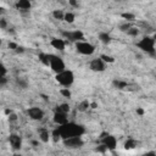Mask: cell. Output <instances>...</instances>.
<instances>
[{"mask_svg":"<svg viewBox=\"0 0 156 156\" xmlns=\"http://www.w3.org/2000/svg\"><path fill=\"white\" fill-rule=\"evenodd\" d=\"M89 69L93 71V72H96V73H101L106 69V63L101 60V57H95V58H91L89 61Z\"/></svg>","mask_w":156,"mask_h":156,"instance_id":"cell-11","label":"cell"},{"mask_svg":"<svg viewBox=\"0 0 156 156\" xmlns=\"http://www.w3.org/2000/svg\"><path fill=\"white\" fill-rule=\"evenodd\" d=\"M57 128H58L62 140L74 138V136H83L85 134V127L83 124L73 122V121H68L66 124L58 126Z\"/></svg>","mask_w":156,"mask_h":156,"instance_id":"cell-1","label":"cell"},{"mask_svg":"<svg viewBox=\"0 0 156 156\" xmlns=\"http://www.w3.org/2000/svg\"><path fill=\"white\" fill-rule=\"evenodd\" d=\"M7 118H9L10 122H16V121H17V115L13 113V112H11V113L7 115Z\"/></svg>","mask_w":156,"mask_h":156,"instance_id":"cell-32","label":"cell"},{"mask_svg":"<svg viewBox=\"0 0 156 156\" xmlns=\"http://www.w3.org/2000/svg\"><path fill=\"white\" fill-rule=\"evenodd\" d=\"M74 48H76V51L83 56H91L96 50L95 45L91 44L90 41H87V40H82V41L76 43Z\"/></svg>","mask_w":156,"mask_h":156,"instance_id":"cell-6","label":"cell"},{"mask_svg":"<svg viewBox=\"0 0 156 156\" xmlns=\"http://www.w3.org/2000/svg\"><path fill=\"white\" fill-rule=\"evenodd\" d=\"M16 84L17 87H20L21 89H27L28 88V82L24 78H17L16 79Z\"/></svg>","mask_w":156,"mask_h":156,"instance_id":"cell-27","label":"cell"},{"mask_svg":"<svg viewBox=\"0 0 156 156\" xmlns=\"http://www.w3.org/2000/svg\"><path fill=\"white\" fill-rule=\"evenodd\" d=\"M141 156H156V151H154V150H149V151L144 152Z\"/></svg>","mask_w":156,"mask_h":156,"instance_id":"cell-34","label":"cell"},{"mask_svg":"<svg viewBox=\"0 0 156 156\" xmlns=\"http://www.w3.org/2000/svg\"><path fill=\"white\" fill-rule=\"evenodd\" d=\"M55 80L62 87V88H69L74 83V73L72 69L66 68L61 73L55 74Z\"/></svg>","mask_w":156,"mask_h":156,"instance_id":"cell-3","label":"cell"},{"mask_svg":"<svg viewBox=\"0 0 156 156\" xmlns=\"http://www.w3.org/2000/svg\"><path fill=\"white\" fill-rule=\"evenodd\" d=\"M100 57H101V60L107 65V63H113L115 62V57L113 56H111V55H107V54H102V55H100Z\"/></svg>","mask_w":156,"mask_h":156,"instance_id":"cell-26","label":"cell"},{"mask_svg":"<svg viewBox=\"0 0 156 156\" xmlns=\"http://www.w3.org/2000/svg\"><path fill=\"white\" fill-rule=\"evenodd\" d=\"M26 113H27V116H28L29 119L35 121V122L41 121L44 118V116H45L44 110L40 108V107H38V106H30V107H28L27 111H26Z\"/></svg>","mask_w":156,"mask_h":156,"instance_id":"cell-8","label":"cell"},{"mask_svg":"<svg viewBox=\"0 0 156 156\" xmlns=\"http://www.w3.org/2000/svg\"><path fill=\"white\" fill-rule=\"evenodd\" d=\"M89 108H90V101H88V100H82L77 105V111H79V112H85Z\"/></svg>","mask_w":156,"mask_h":156,"instance_id":"cell-17","label":"cell"},{"mask_svg":"<svg viewBox=\"0 0 156 156\" xmlns=\"http://www.w3.org/2000/svg\"><path fill=\"white\" fill-rule=\"evenodd\" d=\"M66 23H73L74 21H76V13L74 12H72V11H66V13H65V20H63Z\"/></svg>","mask_w":156,"mask_h":156,"instance_id":"cell-22","label":"cell"},{"mask_svg":"<svg viewBox=\"0 0 156 156\" xmlns=\"http://www.w3.org/2000/svg\"><path fill=\"white\" fill-rule=\"evenodd\" d=\"M65 13H66V11L60 10V9H56V10H52L51 16H52L55 20H57V21H63V20H65Z\"/></svg>","mask_w":156,"mask_h":156,"instance_id":"cell-20","label":"cell"},{"mask_svg":"<svg viewBox=\"0 0 156 156\" xmlns=\"http://www.w3.org/2000/svg\"><path fill=\"white\" fill-rule=\"evenodd\" d=\"M38 139L43 144H46L51 140V130H49L46 127L38 128Z\"/></svg>","mask_w":156,"mask_h":156,"instance_id":"cell-13","label":"cell"},{"mask_svg":"<svg viewBox=\"0 0 156 156\" xmlns=\"http://www.w3.org/2000/svg\"><path fill=\"white\" fill-rule=\"evenodd\" d=\"M51 139L54 140V143L62 141V139H61V134H60V132H58V128H57V127H56V128H54V129L51 130Z\"/></svg>","mask_w":156,"mask_h":156,"instance_id":"cell-23","label":"cell"},{"mask_svg":"<svg viewBox=\"0 0 156 156\" xmlns=\"http://www.w3.org/2000/svg\"><path fill=\"white\" fill-rule=\"evenodd\" d=\"M49 68L55 73H61L62 71L66 69V63L63 61V58L58 55L55 54H50V61H49Z\"/></svg>","mask_w":156,"mask_h":156,"instance_id":"cell-4","label":"cell"},{"mask_svg":"<svg viewBox=\"0 0 156 156\" xmlns=\"http://www.w3.org/2000/svg\"><path fill=\"white\" fill-rule=\"evenodd\" d=\"M113 85H115L117 89H127L128 83L124 82V80H119V79H117V80H113Z\"/></svg>","mask_w":156,"mask_h":156,"instance_id":"cell-25","label":"cell"},{"mask_svg":"<svg viewBox=\"0 0 156 156\" xmlns=\"http://www.w3.org/2000/svg\"><path fill=\"white\" fill-rule=\"evenodd\" d=\"M62 38L66 41H71V43H78L82 40H85L84 33L80 29H73V30H63L62 32Z\"/></svg>","mask_w":156,"mask_h":156,"instance_id":"cell-7","label":"cell"},{"mask_svg":"<svg viewBox=\"0 0 156 156\" xmlns=\"http://www.w3.org/2000/svg\"><path fill=\"white\" fill-rule=\"evenodd\" d=\"M152 37H154V38H155V40H156V34H155V35H152Z\"/></svg>","mask_w":156,"mask_h":156,"instance_id":"cell-37","label":"cell"},{"mask_svg":"<svg viewBox=\"0 0 156 156\" xmlns=\"http://www.w3.org/2000/svg\"><path fill=\"white\" fill-rule=\"evenodd\" d=\"M39 61L44 65V66H48L49 67V61H50V54L48 52H40L39 54Z\"/></svg>","mask_w":156,"mask_h":156,"instance_id":"cell-21","label":"cell"},{"mask_svg":"<svg viewBox=\"0 0 156 156\" xmlns=\"http://www.w3.org/2000/svg\"><path fill=\"white\" fill-rule=\"evenodd\" d=\"M62 144L66 149L76 150V149H80L84 145V140H83V136H74V138L62 140Z\"/></svg>","mask_w":156,"mask_h":156,"instance_id":"cell-10","label":"cell"},{"mask_svg":"<svg viewBox=\"0 0 156 156\" xmlns=\"http://www.w3.org/2000/svg\"><path fill=\"white\" fill-rule=\"evenodd\" d=\"M60 94H61L63 98H66V99H69V98L72 96V91L69 90V88H61V89H60Z\"/></svg>","mask_w":156,"mask_h":156,"instance_id":"cell-28","label":"cell"},{"mask_svg":"<svg viewBox=\"0 0 156 156\" xmlns=\"http://www.w3.org/2000/svg\"><path fill=\"white\" fill-rule=\"evenodd\" d=\"M99 139H100V144L104 145L107 151H115L117 149V138L115 135L107 132H104L100 134Z\"/></svg>","mask_w":156,"mask_h":156,"instance_id":"cell-5","label":"cell"},{"mask_svg":"<svg viewBox=\"0 0 156 156\" xmlns=\"http://www.w3.org/2000/svg\"><path fill=\"white\" fill-rule=\"evenodd\" d=\"M7 76V68L5 66V63L0 65V78H5Z\"/></svg>","mask_w":156,"mask_h":156,"instance_id":"cell-30","label":"cell"},{"mask_svg":"<svg viewBox=\"0 0 156 156\" xmlns=\"http://www.w3.org/2000/svg\"><path fill=\"white\" fill-rule=\"evenodd\" d=\"M98 39L100 43H102L104 45H108L111 41H112V37L110 35V33L107 32H100L99 35H98Z\"/></svg>","mask_w":156,"mask_h":156,"instance_id":"cell-16","label":"cell"},{"mask_svg":"<svg viewBox=\"0 0 156 156\" xmlns=\"http://www.w3.org/2000/svg\"><path fill=\"white\" fill-rule=\"evenodd\" d=\"M127 34L130 35V37H134V38H135V37L139 35V29H138L136 27H133V26H132V27L127 30Z\"/></svg>","mask_w":156,"mask_h":156,"instance_id":"cell-29","label":"cell"},{"mask_svg":"<svg viewBox=\"0 0 156 156\" xmlns=\"http://www.w3.org/2000/svg\"><path fill=\"white\" fill-rule=\"evenodd\" d=\"M50 45L51 48H54L55 50L57 51H65L66 50V46H67V41L63 39V38H58V37H55V38H51L50 40Z\"/></svg>","mask_w":156,"mask_h":156,"instance_id":"cell-12","label":"cell"},{"mask_svg":"<svg viewBox=\"0 0 156 156\" xmlns=\"http://www.w3.org/2000/svg\"><path fill=\"white\" fill-rule=\"evenodd\" d=\"M11 156H24V155H22V154H20V152H15V154H12Z\"/></svg>","mask_w":156,"mask_h":156,"instance_id":"cell-36","label":"cell"},{"mask_svg":"<svg viewBox=\"0 0 156 156\" xmlns=\"http://www.w3.org/2000/svg\"><path fill=\"white\" fill-rule=\"evenodd\" d=\"M130 27H132V24L128 23V22H126L124 24H121V26H119V29H121L122 32H126V33H127V30H128Z\"/></svg>","mask_w":156,"mask_h":156,"instance_id":"cell-31","label":"cell"},{"mask_svg":"<svg viewBox=\"0 0 156 156\" xmlns=\"http://www.w3.org/2000/svg\"><path fill=\"white\" fill-rule=\"evenodd\" d=\"M15 7L21 12H29L32 9V2L29 0H17L15 2Z\"/></svg>","mask_w":156,"mask_h":156,"instance_id":"cell-15","label":"cell"},{"mask_svg":"<svg viewBox=\"0 0 156 156\" xmlns=\"http://www.w3.org/2000/svg\"><path fill=\"white\" fill-rule=\"evenodd\" d=\"M7 140H9V144L11 146V149L15 152H18L23 146V139L18 133H10Z\"/></svg>","mask_w":156,"mask_h":156,"instance_id":"cell-9","label":"cell"},{"mask_svg":"<svg viewBox=\"0 0 156 156\" xmlns=\"http://www.w3.org/2000/svg\"><path fill=\"white\" fill-rule=\"evenodd\" d=\"M6 27H7V22H6V20L5 18H0V28L1 29H6Z\"/></svg>","mask_w":156,"mask_h":156,"instance_id":"cell-33","label":"cell"},{"mask_svg":"<svg viewBox=\"0 0 156 156\" xmlns=\"http://www.w3.org/2000/svg\"><path fill=\"white\" fill-rule=\"evenodd\" d=\"M136 145H138V141L135 139H133V138H128L124 141V144H123V146H124L126 150H133V149L136 147Z\"/></svg>","mask_w":156,"mask_h":156,"instance_id":"cell-19","label":"cell"},{"mask_svg":"<svg viewBox=\"0 0 156 156\" xmlns=\"http://www.w3.org/2000/svg\"><path fill=\"white\" fill-rule=\"evenodd\" d=\"M121 17H122L126 22H133V21H135V15H134L133 12H123V13L121 15Z\"/></svg>","mask_w":156,"mask_h":156,"instance_id":"cell-24","label":"cell"},{"mask_svg":"<svg viewBox=\"0 0 156 156\" xmlns=\"http://www.w3.org/2000/svg\"><path fill=\"white\" fill-rule=\"evenodd\" d=\"M69 5H72V6H76V7H78V2H74V1H69Z\"/></svg>","mask_w":156,"mask_h":156,"instance_id":"cell-35","label":"cell"},{"mask_svg":"<svg viewBox=\"0 0 156 156\" xmlns=\"http://www.w3.org/2000/svg\"><path fill=\"white\" fill-rule=\"evenodd\" d=\"M52 122L58 127V126H63L68 122V115L67 113H62V112H57L54 111L52 115Z\"/></svg>","mask_w":156,"mask_h":156,"instance_id":"cell-14","label":"cell"},{"mask_svg":"<svg viewBox=\"0 0 156 156\" xmlns=\"http://www.w3.org/2000/svg\"><path fill=\"white\" fill-rule=\"evenodd\" d=\"M135 46L150 56H156V40L152 35H144L136 43Z\"/></svg>","mask_w":156,"mask_h":156,"instance_id":"cell-2","label":"cell"},{"mask_svg":"<svg viewBox=\"0 0 156 156\" xmlns=\"http://www.w3.org/2000/svg\"><path fill=\"white\" fill-rule=\"evenodd\" d=\"M54 111H57V112H62V113H69V111H71V107H69V105L68 104H66V102H61V104H58L55 108H54Z\"/></svg>","mask_w":156,"mask_h":156,"instance_id":"cell-18","label":"cell"}]
</instances>
